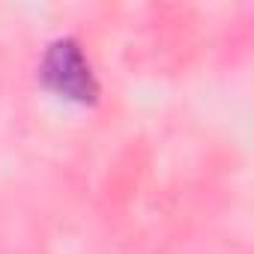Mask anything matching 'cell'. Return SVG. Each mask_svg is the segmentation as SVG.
I'll use <instances>...</instances> for the list:
<instances>
[{"mask_svg":"<svg viewBox=\"0 0 254 254\" xmlns=\"http://www.w3.org/2000/svg\"><path fill=\"white\" fill-rule=\"evenodd\" d=\"M39 78L48 90L57 96L78 102V105H93L99 99V84L93 78V69L75 39H57L48 45L42 63H39Z\"/></svg>","mask_w":254,"mask_h":254,"instance_id":"obj_1","label":"cell"}]
</instances>
